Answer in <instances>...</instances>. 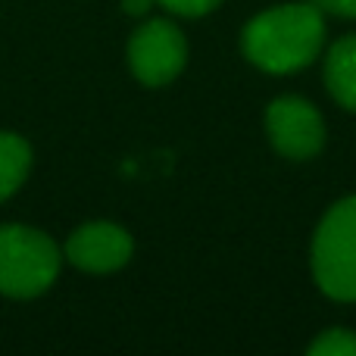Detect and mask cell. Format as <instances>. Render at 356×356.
I'll return each instance as SVG.
<instances>
[{
  "mask_svg": "<svg viewBox=\"0 0 356 356\" xmlns=\"http://www.w3.org/2000/svg\"><path fill=\"white\" fill-rule=\"evenodd\" d=\"M135 253V241L116 222H85L79 225L66 241L63 257L81 272L91 275H106V272L122 269Z\"/></svg>",
  "mask_w": 356,
  "mask_h": 356,
  "instance_id": "cell-6",
  "label": "cell"
},
{
  "mask_svg": "<svg viewBox=\"0 0 356 356\" xmlns=\"http://www.w3.org/2000/svg\"><path fill=\"white\" fill-rule=\"evenodd\" d=\"M31 169V147L25 138L0 131V203L10 200Z\"/></svg>",
  "mask_w": 356,
  "mask_h": 356,
  "instance_id": "cell-8",
  "label": "cell"
},
{
  "mask_svg": "<svg viewBox=\"0 0 356 356\" xmlns=\"http://www.w3.org/2000/svg\"><path fill=\"white\" fill-rule=\"evenodd\" d=\"M156 0H122V10L131 13V16H144V13L154 6Z\"/></svg>",
  "mask_w": 356,
  "mask_h": 356,
  "instance_id": "cell-12",
  "label": "cell"
},
{
  "mask_svg": "<svg viewBox=\"0 0 356 356\" xmlns=\"http://www.w3.org/2000/svg\"><path fill=\"white\" fill-rule=\"evenodd\" d=\"M322 13L338 19H356V0H313Z\"/></svg>",
  "mask_w": 356,
  "mask_h": 356,
  "instance_id": "cell-11",
  "label": "cell"
},
{
  "mask_svg": "<svg viewBox=\"0 0 356 356\" xmlns=\"http://www.w3.org/2000/svg\"><path fill=\"white\" fill-rule=\"evenodd\" d=\"M156 3L166 6V10L175 13V16L197 19V16H207V13H213L216 6L222 3V0H156Z\"/></svg>",
  "mask_w": 356,
  "mask_h": 356,
  "instance_id": "cell-10",
  "label": "cell"
},
{
  "mask_svg": "<svg viewBox=\"0 0 356 356\" xmlns=\"http://www.w3.org/2000/svg\"><path fill=\"white\" fill-rule=\"evenodd\" d=\"M309 356H356V332L328 328L309 344Z\"/></svg>",
  "mask_w": 356,
  "mask_h": 356,
  "instance_id": "cell-9",
  "label": "cell"
},
{
  "mask_svg": "<svg viewBox=\"0 0 356 356\" xmlns=\"http://www.w3.org/2000/svg\"><path fill=\"white\" fill-rule=\"evenodd\" d=\"M325 47V13L316 3H282L253 16L241 31V50L257 69L291 75Z\"/></svg>",
  "mask_w": 356,
  "mask_h": 356,
  "instance_id": "cell-1",
  "label": "cell"
},
{
  "mask_svg": "<svg viewBox=\"0 0 356 356\" xmlns=\"http://www.w3.org/2000/svg\"><path fill=\"white\" fill-rule=\"evenodd\" d=\"M325 91L338 106L356 113V35H347L328 47L325 56Z\"/></svg>",
  "mask_w": 356,
  "mask_h": 356,
  "instance_id": "cell-7",
  "label": "cell"
},
{
  "mask_svg": "<svg viewBox=\"0 0 356 356\" xmlns=\"http://www.w3.org/2000/svg\"><path fill=\"white\" fill-rule=\"evenodd\" d=\"M266 135L275 154L303 163L319 156V150L325 147V119L309 100L284 94L272 100L266 110Z\"/></svg>",
  "mask_w": 356,
  "mask_h": 356,
  "instance_id": "cell-5",
  "label": "cell"
},
{
  "mask_svg": "<svg viewBox=\"0 0 356 356\" xmlns=\"http://www.w3.org/2000/svg\"><path fill=\"white\" fill-rule=\"evenodd\" d=\"M63 253L50 234L31 225H0V294L13 300L41 297L56 282Z\"/></svg>",
  "mask_w": 356,
  "mask_h": 356,
  "instance_id": "cell-3",
  "label": "cell"
},
{
  "mask_svg": "<svg viewBox=\"0 0 356 356\" xmlns=\"http://www.w3.org/2000/svg\"><path fill=\"white\" fill-rule=\"evenodd\" d=\"M184 63H188V41L169 19H147L129 38V69L141 85H169L181 75Z\"/></svg>",
  "mask_w": 356,
  "mask_h": 356,
  "instance_id": "cell-4",
  "label": "cell"
},
{
  "mask_svg": "<svg viewBox=\"0 0 356 356\" xmlns=\"http://www.w3.org/2000/svg\"><path fill=\"white\" fill-rule=\"evenodd\" d=\"M309 266L322 294L356 303V194L328 207L316 225Z\"/></svg>",
  "mask_w": 356,
  "mask_h": 356,
  "instance_id": "cell-2",
  "label": "cell"
}]
</instances>
